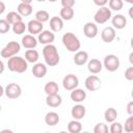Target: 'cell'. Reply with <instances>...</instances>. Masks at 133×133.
Listing matches in <instances>:
<instances>
[{
  "label": "cell",
  "instance_id": "6da1fadb",
  "mask_svg": "<svg viewBox=\"0 0 133 133\" xmlns=\"http://www.w3.org/2000/svg\"><path fill=\"white\" fill-rule=\"evenodd\" d=\"M43 56L45 59V62L49 66H55L59 63L60 57L59 53L57 51V48L54 45H46L43 49Z\"/></svg>",
  "mask_w": 133,
  "mask_h": 133
},
{
  "label": "cell",
  "instance_id": "7a4b0ae2",
  "mask_svg": "<svg viewBox=\"0 0 133 133\" xmlns=\"http://www.w3.org/2000/svg\"><path fill=\"white\" fill-rule=\"evenodd\" d=\"M7 68L10 72L22 74L27 71L28 69V62L25 60V58L20 56H12L7 61Z\"/></svg>",
  "mask_w": 133,
  "mask_h": 133
},
{
  "label": "cell",
  "instance_id": "3957f363",
  "mask_svg": "<svg viewBox=\"0 0 133 133\" xmlns=\"http://www.w3.org/2000/svg\"><path fill=\"white\" fill-rule=\"evenodd\" d=\"M62 44L69 52H78L81 47L79 38L72 32H66L62 35Z\"/></svg>",
  "mask_w": 133,
  "mask_h": 133
},
{
  "label": "cell",
  "instance_id": "277c9868",
  "mask_svg": "<svg viewBox=\"0 0 133 133\" xmlns=\"http://www.w3.org/2000/svg\"><path fill=\"white\" fill-rule=\"evenodd\" d=\"M21 50V45L18 43V42H15V41H11L9 42L0 52V55L3 57V58H7L9 59L10 57L12 56H16Z\"/></svg>",
  "mask_w": 133,
  "mask_h": 133
},
{
  "label": "cell",
  "instance_id": "5b68a950",
  "mask_svg": "<svg viewBox=\"0 0 133 133\" xmlns=\"http://www.w3.org/2000/svg\"><path fill=\"white\" fill-rule=\"evenodd\" d=\"M119 58L114 55V54H108L105 56L104 61H103V66L108 71V72H115L119 68Z\"/></svg>",
  "mask_w": 133,
  "mask_h": 133
},
{
  "label": "cell",
  "instance_id": "8992f818",
  "mask_svg": "<svg viewBox=\"0 0 133 133\" xmlns=\"http://www.w3.org/2000/svg\"><path fill=\"white\" fill-rule=\"evenodd\" d=\"M111 10L107 7V6H104V7H100L95 16H94V20H95V24H104L106 23L110 18H111Z\"/></svg>",
  "mask_w": 133,
  "mask_h": 133
},
{
  "label": "cell",
  "instance_id": "52a82bcc",
  "mask_svg": "<svg viewBox=\"0 0 133 133\" xmlns=\"http://www.w3.org/2000/svg\"><path fill=\"white\" fill-rule=\"evenodd\" d=\"M4 95L8 99H18L22 95V88L18 83H8L4 88Z\"/></svg>",
  "mask_w": 133,
  "mask_h": 133
},
{
  "label": "cell",
  "instance_id": "ba28073f",
  "mask_svg": "<svg viewBox=\"0 0 133 133\" xmlns=\"http://www.w3.org/2000/svg\"><path fill=\"white\" fill-rule=\"evenodd\" d=\"M79 85V79L74 74H68L62 79V86L64 89L72 91L73 89L77 88Z\"/></svg>",
  "mask_w": 133,
  "mask_h": 133
},
{
  "label": "cell",
  "instance_id": "9c48e42d",
  "mask_svg": "<svg viewBox=\"0 0 133 133\" xmlns=\"http://www.w3.org/2000/svg\"><path fill=\"white\" fill-rule=\"evenodd\" d=\"M84 85H85V87H86L87 90H89V91H96V90H98L101 87L102 82H101V79L97 75H90V76H88L85 79Z\"/></svg>",
  "mask_w": 133,
  "mask_h": 133
},
{
  "label": "cell",
  "instance_id": "30bf717a",
  "mask_svg": "<svg viewBox=\"0 0 133 133\" xmlns=\"http://www.w3.org/2000/svg\"><path fill=\"white\" fill-rule=\"evenodd\" d=\"M18 14L23 17H28L32 14V6H31V0H22L21 3L18 5Z\"/></svg>",
  "mask_w": 133,
  "mask_h": 133
},
{
  "label": "cell",
  "instance_id": "8fae6325",
  "mask_svg": "<svg viewBox=\"0 0 133 133\" xmlns=\"http://www.w3.org/2000/svg\"><path fill=\"white\" fill-rule=\"evenodd\" d=\"M55 39V34L51 30H43L38 36H37V42L43 44V45H51Z\"/></svg>",
  "mask_w": 133,
  "mask_h": 133
},
{
  "label": "cell",
  "instance_id": "7c38bea8",
  "mask_svg": "<svg viewBox=\"0 0 133 133\" xmlns=\"http://www.w3.org/2000/svg\"><path fill=\"white\" fill-rule=\"evenodd\" d=\"M98 32H99V29H98V26L97 24L92 23V22H87L84 26H83V33L86 37L88 38H94L98 35Z\"/></svg>",
  "mask_w": 133,
  "mask_h": 133
},
{
  "label": "cell",
  "instance_id": "4fadbf2b",
  "mask_svg": "<svg viewBox=\"0 0 133 133\" xmlns=\"http://www.w3.org/2000/svg\"><path fill=\"white\" fill-rule=\"evenodd\" d=\"M43 28H44V25L42 23H39L38 21H36L35 19L30 20L27 24V30L33 36H34V34H39L43 31Z\"/></svg>",
  "mask_w": 133,
  "mask_h": 133
},
{
  "label": "cell",
  "instance_id": "5bb4252c",
  "mask_svg": "<svg viewBox=\"0 0 133 133\" xmlns=\"http://www.w3.org/2000/svg\"><path fill=\"white\" fill-rule=\"evenodd\" d=\"M116 36V33H115V29L112 28L111 26H108V27H105L102 32H101V38L103 42L105 43H111Z\"/></svg>",
  "mask_w": 133,
  "mask_h": 133
},
{
  "label": "cell",
  "instance_id": "9a60e30c",
  "mask_svg": "<svg viewBox=\"0 0 133 133\" xmlns=\"http://www.w3.org/2000/svg\"><path fill=\"white\" fill-rule=\"evenodd\" d=\"M111 23H112V28L114 29H124L127 25V19L125 18L124 15H115L114 17H112L111 19Z\"/></svg>",
  "mask_w": 133,
  "mask_h": 133
},
{
  "label": "cell",
  "instance_id": "2e32d148",
  "mask_svg": "<svg viewBox=\"0 0 133 133\" xmlns=\"http://www.w3.org/2000/svg\"><path fill=\"white\" fill-rule=\"evenodd\" d=\"M85 113H86V108L81 104H77L74 107H72L71 114L74 117V119H76V121L82 119L85 116Z\"/></svg>",
  "mask_w": 133,
  "mask_h": 133
},
{
  "label": "cell",
  "instance_id": "e0dca14e",
  "mask_svg": "<svg viewBox=\"0 0 133 133\" xmlns=\"http://www.w3.org/2000/svg\"><path fill=\"white\" fill-rule=\"evenodd\" d=\"M47 74V66L42 62H36L32 66V75L35 78H44Z\"/></svg>",
  "mask_w": 133,
  "mask_h": 133
},
{
  "label": "cell",
  "instance_id": "ac0fdd59",
  "mask_svg": "<svg viewBox=\"0 0 133 133\" xmlns=\"http://www.w3.org/2000/svg\"><path fill=\"white\" fill-rule=\"evenodd\" d=\"M22 46L28 50L34 49L37 46V39L31 34H26L22 37Z\"/></svg>",
  "mask_w": 133,
  "mask_h": 133
},
{
  "label": "cell",
  "instance_id": "d6986e66",
  "mask_svg": "<svg viewBox=\"0 0 133 133\" xmlns=\"http://www.w3.org/2000/svg\"><path fill=\"white\" fill-rule=\"evenodd\" d=\"M102 69H103V64L97 58H92L87 62V70L91 74H99L102 71Z\"/></svg>",
  "mask_w": 133,
  "mask_h": 133
},
{
  "label": "cell",
  "instance_id": "ffe728a7",
  "mask_svg": "<svg viewBox=\"0 0 133 133\" xmlns=\"http://www.w3.org/2000/svg\"><path fill=\"white\" fill-rule=\"evenodd\" d=\"M71 100L76 103H81L86 98V91H84L82 88H75L71 91Z\"/></svg>",
  "mask_w": 133,
  "mask_h": 133
},
{
  "label": "cell",
  "instance_id": "44dd1931",
  "mask_svg": "<svg viewBox=\"0 0 133 133\" xmlns=\"http://www.w3.org/2000/svg\"><path fill=\"white\" fill-rule=\"evenodd\" d=\"M50 29L52 32H59L63 29V21L59 17H52L50 19Z\"/></svg>",
  "mask_w": 133,
  "mask_h": 133
},
{
  "label": "cell",
  "instance_id": "7402d4cb",
  "mask_svg": "<svg viewBox=\"0 0 133 133\" xmlns=\"http://www.w3.org/2000/svg\"><path fill=\"white\" fill-rule=\"evenodd\" d=\"M61 103H62V99H61V97L58 94H56V95H50V96H47V98H46V104L49 107L56 108V107L60 106Z\"/></svg>",
  "mask_w": 133,
  "mask_h": 133
},
{
  "label": "cell",
  "instance_id": "603a6c76",
  "mask_svg": "<svg viewBox=\"0 0 133 133\" xmlns=\"http://www.w3.org/2000/svg\"><path fill=\"white\" fill-rule=\"evenodd\" d=\"M88 61V53L86 51H78L74 56V62L77 65H83Z\"/></svg>",
  "mask_w": 133,
  "mask_h": 133
},
{
  "label": "cell",
  "instance_id": "cb8c5ba5",
  "mask_svg": "<svg viewBox=\"0 0 133 133\" xmlns=\"http://www.w3.org/2000/svg\"><path fill=\"white\" fill-rule=\"evenodd\" d=\"M59 115L55 111H50L45 115V123L48 126H55L59 123Z\"/></svg>",
  "mask_w": 133,
  "mask_h": 133
},
{
  "label": "cell",
  "instance_id": "d4e9b609",
  "mask_svg": "<svg viewBox=\"0 0 133 133\" xmlns=\"http://www.w3.org/2000/svg\"><path fill=\"white\" fill-rule=\"evenodd\" d=\"M44 90H45V92L47 94V96L56 95V94H58V91H59V87H58V84H57L55 81H49V82H47V83L45 84Z\"/></svg>",
  "mask_w": 133,
  "mask_h": 133
},
{
  "label": "cell",
  "instance_id": "484cf974",
  "mask_svg": "<svg viewBox=\"0 0 133 133\" xmlns=\"http://www.w3.org/2000/svg\"><path fill=\"white\" fill-rule=\"evenodd\" d=\"M74 15H75V11L73 8H70V7H62L60 9V12H59V18L62 20V21H70L74 18Z\"/></svg>",
  "mask_w": 133,
  "mask_h": 133
},
{
  "label": "cell",
  "instance_id": "4316f807",
  "mask_svg": "<svg viewBox=\"0 0 133 133\" xmlns=\"http://www.w3.org/2000/svg\"><path fill=\"white\" fill-rule=\"evenodd\" d=\"M116 117H117V111H116L115 108L109 107V108H107L105 110V112H104V118H105V121L107 123H113V122H115Z\"/></svg>",
  "mask_w": 133,
  "mask_h": 133
},
{
  "label": "cell",
  "instance_id": "83f0119b",
  "mask_svg": "<svg viewBox=\"0 0 133 133\" xmlns=\"http://www.w3.org/2000/svg\"><path fill=\"white\" fill-rule=\"evenodd\" d=\"M68 132L69 133H81L82 132V124L79 121L73 119L68 124Z\"/></svg>",
  "mask_w": 133,
  "mask_h": 133
},
{
  "label": "cell",
  "instance_id": "f1b7e54d",
  "mask_svg": "<svg viewBox=\"0 0 133 133\" xmlns=\"http://www.w3.org/2000/svg\"><path fill=\"white\" fill-rule=\"evenodd\" d=\"M39 58V54L36 50H33V49H30V50H27L25 52V60L27 62H31V63H36V61L38 60Z\"/></svg>",
  "mask_w": 133,
  "mask_h": 133
},
{
  "label": "cell",
  "instance_id": "f546056e",
  "mask_svg": "<svg viewBox=\"0 0 133 133\" xmlns=\"http://www.w3.org/2000/svg\"><path fill=\"white\" fill-rule=\"evenodd\" d=\"M9 25H14L18 22H21L22 21V17L17 12V11H10L6 15V19H5Z\"/></svg>",
  "mask_w": 133,
  "mask_h": 133
},
{
  "label": "cell",
  "instance_id": "4dcf8cb0",
  "mask_svg": "<svg viewBox=\"0 0 133 133\" xmlns=\"http://www.w3.org/2000/svg\"><path fill=\"white\" fill-rule=\"evenodd\" d=\"M35 20L38 21L39 23L44 24L45 22H48L50 20V15L47 10H44V9L38 10L35 12Z\"/></svg>",
  "mask_w": 133,
  "mask_h": 133
},
{
  "label": "cell",
  "instance_id": "1f68e13d",
  "mask_svg": "<svg viewBox=\"0 0 133 133\" xmlns=\"http://www.w3.org/2000/svg\"><path fill=\"white\" fill-rule=\"evenodd\" d=\"M26 29H27V26H26V24L23 21L18 22V23L12 25V31L16 34H23Z\"/></svg>",
  "mask_w": 133,
  "mask_h": 133
},
{
  "label": "cell",
  "instance_id": "d6a6232c",
  "mask_svg": "<svg viewBox=\"0 0 133 133\" xmlns=\"http://www.w3.org/2000/svg\"><path fill=\"white\" fill-rule=\"evenodd\" d=\"M108 5H109V9L110 10L118 11V10H121L123 8L124 2L122 0H109L108 1Z\"/></svg>",
  "mask_w": 133,
  "mask_h": 133
},
{
  "label": "cell",
  "instance_id": "836d02e7",
  "mask_svg": "<svg viewBox=\"0 0 133 133\" xmlns=\"http://www.w3.org/2000/svg\"><path fill=\"white\" fill-rule=\"evenodd\" d=\"M123 125L118 122H113L110 125L109 133H123Z\"/></svg>",
  "mask_w": 133,
  "mask_h": 133
},
{
  "label": "cell",
  "instance_id": "e575fe53",
  "mask_svg": "<svg viewBox=\"0 0 133 133\" xmlns=\"http://www.w3.org/2000/svg\"><path fill=\"white\" fill-rule=\"evenodd\" d=\"M94 133H109L108 126L104 123H98L94 128Z\"/></svg>",
  "mask_w": 133,
  "mask_h": 133
},
{
  "label": "cell",
  "instance_id": "d590c367",
  "mask_svg": "<svg viewBox=\"0 0 133 133\" xmlns=\"http://www.w3.org/2000/svg\"><path fill=\"white\" fill-rule=\"evenodd\" d=\"M123 130H125L127 133H132L133 132V116L130 115L126 122H125V125L123 126Z\"/></svg>",
  "mask_w": 133,
  "mask_h": 133
},
{
  "label": "cell",
  "instance_id": "8d00e7d4",
  "mask_svg": "<svg viewBox=\"0 0 133 133\" xmlns=\"http://www.w3.org/2000/svg\"><path fill=\"white\" fill-rule=\"evenodd\" d=\"M10 29V25L5 19H0V33H7Z\"/></svg>",
  "mask_w": 133,
  "mask_h": 133
},
{
  "label": "cell",
  "instance_id": "74e56055",
  "mask_svg": "<svg viewBox=\"0 0 133 133\" xmlns=\"http://www.w3.org/2000/svg\"><path fill=\"white\" fill-rule=\"evenodd\" d=\"M125 78L128 81H132L133 80V66H129L125 71Z\"/></svg>",
  "mask_w": 133,
  "mask_h": 133
},
{
  "label": "cell",
  "instance_id": "f35d334b",
  "mask_svg": "<svg viewBox=\"0 0 133 133\" xmlns=\"http://www.w3.org/2000/svg\"><path fill=\"white\" fill-rule=\"evenodd\" d=\"M61 5H62V7L73 8V6L75 5V1L74 0H61Z\"/></svg>",
  "mask_w": 133,
  "mask_h": 133
},
{
  "label": "cell",
  "instance_id": "ab89813d",
  "mask_svg": "<svg viewBox=\"0 0 133 133\" xmlns=\"http://www.w3.org/2000/svg\"><path fill=\"white\" fill-rule=\"evenodd\" d=\"M94 3L96 5H98L99 7H104L108 3V1L107 0H94Z\"/></svg>",
  "mask_w": 133,
  "mask_h": 133
},
{
  "label": "cell",
  "instance_id": "60d3db41",
  "mask_svg": "<svg viewBox=\"0 0 133 133\" xmlns=\"http://www.w3.org/2000/svg\"><path fill=\"white\" fill-rule=\"evenodd\" d=\"M127 112L129 113V115H133V102L130 101L127 105Z\"/></svg>",
  "mask_w": 133,
  "mask_h": 133
},
{
  "label": "cell",
  "instance_id": "b9f144b4",
  "mask_svg": "<svg viewBox=\"0 0 133 133\" xmlns=\"http://www.w3.org/2000/svg\"><path fill=\"white\" fill-rule=\"evenodd\" d=\"M4 11H5V4L4 2L0 1V15H2Z\"/></svg>",
  "mask_w": 133,
  "mask_h": 133
},
{
  "label": "cell",
  "instance_id": "7bdbcfd3",
  "mask_svg": "<svg viewBox=\"0 0 133 133\" xmlns=\"http://www.w3.org/2000/svg\"><path fill=\"white\" fill-rule=\"evenodd\" d=\"M4 69H5V66H4V63H3V61L2 60H0V75L4 72Z\"/></svg>",
  "mask_w": 133,
  "mask_h": 133
},
{
  "label": "cell",
  "instance_id": "ee69618b",
  "mask_svg": "<svg viewBox=\"0 0 133 133\" xmlns=\"http://www.w3.org/2000/svg\"><path fill=\"white\" fill-rule=\"evenodd\" d=\"M0 133H14V131H11L9 129H3L0 131Z\"/></svg>",
  "mask_w": 133,
  "mask_h": 133
},
{
  "label": "cell",
  "instance_id": "f6af8a7d",
  "mask_svg": "<svg viewBox=\"0 0 133 133\" xmlns=\"http://www.w3.org/2000/svg\"><path fill=\"white\" fill-rule=\"evenodd\" d=\"M3 95H4V88H3L2 85H0V98H1Z\"/></svg>",
  "mask_w": 133,
  "mask_h": 133
},
{
  "label": "cell",
  "instance_id": "bcb514c9",
  "mask_svg": "<svg viewBox=\"0 0 133 133\" xmlns=\"http://www.w3.org/2000/svg\"><path fill=\"white\" fill-rule=\"evenodd\" d=\"M129 60H130L131 63H133V53H130V55H129Z\"/></svg>",
  "mask_w": 133,
  "mask_h": 133
},
{
  "label": "cell",
  "instance_id": "7dc6e473",
  "mask_svg": "<svg viewBox=\"0 0 133 133\" xmlns=\"http://www.w3.org/2000/svg\"><path fill=\"white\" fill-rule=\"evenodd\" d=\"M59 133H69V132H65V131H60Z\"/></svg>",
  "mask_w": 133,
  "mask_h": 133
},
{
  "label": "cell",
  "instance_id": "c3c4849f",
  "mask_svg": "<svg viewBox=\"0 0 133 133\" xmlns=\"http://www.w3.org/2000/svg\"><path fill=\"white\" fill-rule=\"evenodd\" d=\"M81 133H90V132H87V131H85V132H81Z\"/></svg>",
  "mask_w": 133,
  "mask_h": 133
},
{
  "label": "cell",
  "instance_id": "681fc988",
  "mask_svg": "<svg viewBox=\"0 0 133 133\" xmlns=\"http://www.w3.org/2000/svg\"><path fill=\"white\" fill-rule=\"evenodd\" d=\"M1 109H2V107H1V105H0V112H1Z\"/></svg>",
  "mask_w": 133,
  "mask_h": 133
},
{
  "label": "cell",
  "instance_id": "f907efd6",
  "mask_svg": "<svg viewBox=\"0 0 133 133\" xmlns=\"http://www.w3.org/2000/svg\"><path fill=\"white\" fill-rule=\"evenodd\" d=\"M45 133H50V132H45Z\"/></svg>",
  "mask_w": 133,
  "mask_h": 133
}]
</instances>
